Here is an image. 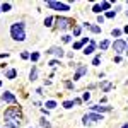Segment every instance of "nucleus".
<instances>
[{"label":"nucleus","instance_id":"35","mask_svg":"<svg viewBox=\"0 0 128 128\" xmlns=\"http://www.w3.org/2000/svg\"><path fill=\"white\" fill-rule=\"evenodd\" d=\"M121 128H128V125H123V126H121Z\"/></svg>","mask_w":128,"mask_h":128},{"label":"nucleus","instance_id":"9","mask_svg":"<svg viewBox=\"0 0 128 128\" xmlns=\"http://www.w3.org/2000/svg\"><path fill=\"white\" fill-rule=\"evenodd\" d=\"M48 53H51V55H57V57H63V50H62V48H51Z\"/></svg>","mask_w":128,"mask_h":128},{"label":"nucleus","instance_id":"3","mask_svg":"<svg viewBox=\"0 0 128 128\" xmlns=\"http://www.w3.org/2000/svg\"><path fill=\"white\" fill-rule=\"evenodd\" d=\"M99 120H102V116H99V115H85L84 116V125H90V123H96V121H99Z\"/></svg>","mask_w":128,"mask_h":128},{"label":"nucleus","instance_id":"37","mask_svg":"<svg viewBox=\"0 0 128 128\" xmlns=\"http://www.w3.org/2000/svg\"><path fill=\"white\" fill-rule=\"evenodd\" d=\"M0 85H2V82H0Z\"/></svg>","mask_w":128,"mask_h":128},{"label":"nucleus","instance_id":"18","mask_svg":"<svg viewBox=\"0 0 128 128\" xmlns=\"http://www.w3.org/2000/svg\"><path fill=\"white\" fill-rule=\"evenodd\" d=\"M38 58H39V53H32V55H31V60H32V62H36Z\"/></svg>","mask_w":128,"mask_h":128},{"label":"nucleus","instance_id":"10","mask_svg":"<svg viewBox=\"0 0 128 128\" xmlns=\"http://www.w3.org/2000/svg\"><path fill=\"white\" fill-rule=\"evenodd\" d=\"M109 106H92V111H109Z\"/></svg>","mask_w":128,"mask_h":128},{"label":"nucleus","instance_id":"1","mask_svg":"<svg viewBox=\"0 0 128 128\" xmlns=\"http://www.w3.org/2000/svg\"><path fill=\"white\" fill-rule=\"evenodd\" d=\"M19 118H21V109L19 108H9L5 111V123L19 125Z\"/></svg>","mask_w":128,"mask_h":128},{"label":"nucleus","instance_id":"5","mask_svg":"<svg viewBox=\"0 0 128 128\" xmlns=\"http://www.w3.org/2000/svg\"><path fill=\"white\" fill-rule=\"evenodd\" d=\"M48 7L57 9V10H70V7L67 4H62V2H48Z\"/></svg>","mask_w":128,"mask_h":128},{"label":"nucleus","instance_id":"32","mask_svg":"<svg viewBox=\"0 0 128 128\" xmlns=\"http://www.w3.org/2000/svg\"><path fill=\"white\" fill-rule=\"evenodd\" d=\"M70 41V36H63V43H68Z\"/></svg>","mask_w":128,"mask_h":128},{"label":"nucleus","instance_id":"2","mask_svg":"<svg viewBox=\"0 0 128 128\" xmlns=\"http://www.w3.org/2000/svg\"><path fill=\"white\" fill-rule=\"evenodd\" d=\"M10 34L12 38L17 41H24L26 39V32H24V24H12L10 27Z\"/></svg>","mask_w":128,"mask_h":128},{"label":"nucleus","instance_id":"34","mask_svg":"<svg viewBox=\"0 0 128 128\" xmlns=\"http://www.w3.org/2000/svg\"><path fill=\"white\" fill-rule=\"evenodd\" d=\"M125 32H126V34H128V26H126V27H125Z\"/></svg>","mask_w":128,"mask_h":128},{"label":"nucleus","instance_id":"31","mask_svg":"<svg viewBox=\"0 0 128 128\" xmlns=\"http://www.w3.org/2000/svg\"><path fill=\"white\" fill-rule=\"evenodd\" d=\"M21 57H22V58H29V53H27V51H24V53L21 55Z\"/></svg>","mask_w":128,"mask_h":128},{"label":"nucleus","instance_id":"24","mask_svg":"<svg viewBox=\"0 0 128 128\" xmlns=\"http://www.w3.org/2000/svg\"><path fill=\"white\" fill-rule=\"evenodd\" d=\"M41 125H43V128H50V123L46 120H41Z\"/></svg>","mask_w":128,"mask_h":128},{"label":"nucleus","instance_id":"30","mask_svg":"<svg viewBox=\"0 0 128 128\" xmlns=\"http://www.w3.org/2000/svg\"><path fill=\"white\" fill-rule=\"evenodd\" d=\"M74 34H75V36L80 34V27H75V29H74Z\"/></svg>","mask_w":128,"mask_h":128},{"label":"nucleus","instance_id":"22","mask_svg":"<svg viewBox=\"0 0 128 128\" xmlns=\"http://www.w3.org/2000/svg\"><path fill=\"white\" fill-rule=\"evenodd\" d=\"M82 46H84V43H82V41H79V43H75V45H74V48H75V50H80Z\"/></svg>","mask_w":128,"mask_h":128},{"label":"nucleus","instance_id":"19","mask_svg":"<svg viewBox=\"0 0 128 128\" xmlns=\"http://www.w3.org/2000/svg\"><path fill=\"white\" fill-rule=\"evenodd\" d=\"M63 106L68 109V108H72V106H74V102H72V101H65V102H63Z\"/></svg>","mask_w":128,"mask_h":128},{"label":"nucleus","instance_id":"29","mask_svg":"<svg viewBox=\"0 0 128 128\" xmlns=\"http://www.w3.org/2000/svg\"><path fill=\"white\" fill-rule=\"evenodd\" d=\"M50 65H51V67H57V65H58V60H53V62H50Z\"/></svg>","mask_w":128,"mask_h":128},{"label":"nucleus","instance_id":"26","mask_svg":"<svg viewBox=\"0 0 128 128\" xmlns=\"http://www.w3.org/2000/svg\"><path fill=\"white\" fill-rule=\"evenodd\" d=\"M120 34H121L120 29H113V36H120Z\"/></svg>","mask_w":128,"mask_h":128},{"label":"nucleus","instance_id":"36","mask_svg":"<svg viewBox=\"0 0 128 128\" xmlns=\"http://www.w3.org/2000/svg\"><path fill=\"white\" fill-rule=\"evenodd\" d=\"M126 15H128V10H126Z\"/></svg>","mask_w":128,"mask_h":128},{"label":"nucleus","instance_id":"7","mask_svg":"<svg viewBox=\"0 0 128 128\" xmlns=\"http://www.w3.org/2000/svg\"><path fill=\"white\" fill-rule=\"evenodd\" d=\"M2 101H5V102H15V97L10 94V92H5V94H2Z\"/></svg>","mask_w":128,"mask_h":128},{"label":"nucleus","instance_id":"27","mask_svg":"<svg viewBox=\"0 0 128 128\" xmlns=\"http://www.w3.org/2000/svg\"><path fill=\"white\" fill-rule=\"evenodd\" d=\"M99 62H101V57H96V58H94V62H92V63H94V65H99Z\"/></svg>","mask_w":128,"mask_h":128},{"label":"nucleus","instance_id":"21","mask_svg":"<svg viewBox=\"0 0 128 128\" xmlns=\"http://www.w3.org/2000/svg\"><path fill=\"white\" fill-rule=\"evenodd\" d=\"M2 10H10V4H2Z\"/></svg>","mask_w":128,"mask_h":128},{"label":"nucleus","instance_id":"20","mask_svg":"<svg viewBox=\"0 0 128 128\" xmlns=\"http://www.w3.org/2000/svg\"><path fill=\"white\" fill-rule=\"evenodd\" d=\"M101 9H102V10H108V9H109V2H102Z\"/></svg>","mask_w":128,"mask_h":128},{"label":"nucleus","instance_id":"16","mask_svg":"<svg viewBox=\"0 0 128 128\" xmlns=\"http://www.w3.org/2000/svg\"><path fill=\"white\" fill-rule=\"evenodd\" d=\"M51 22H53V19H51V17H46V21H45V26L48 27V26H51Z\"/></svg>","mask_w":128,"mask_h":128},{"label":"nucleus","instance_id":"14","mask_svg":"<svg viewBox=\"0 0 128 128\" xmlns=\"http://www.w3.org/2000/svg\"><path fill=\"white\" fill-rule=\"evenodd\" d=\"M99 46H101V50H106V48L109 46V41H106V39H104V41H101V45H99Z\"/></svg>","mask_w":128,"mask_h":128},{"label":"nucleus","instance_id":"28","mask_svg":"<svg viewBox=\"0 0 128 128\" xmlns=\"http://www.w3.org/2000/svg\"><path fill=\"white\" fill-rule=\"evenodd\" d=\"M97 22H99V24H102V22H104V17H102V15H99V17H97Z\"/></svg>","mask_w":128,"mask_h":128},{"label":"nucleus","instance_id":"15","mask_svg":"<svg viewBox=\"0 0 128 128\" xmlns=\"http://www.w3.org/2000/svg\"><path fill=\"white\" fill-rule=\"evenodd\" d=\"M15 77V70H9L7 72V79H14Z\"/></svg>","mask_w":128,"mask_h":128},{"label":"nucleus","instance_id":"4","mask_svg":"<svg viewBox=\"0 0 128 128\" xmlns=\"http://www.w3.org/2000/svg\"><path fill=\"white\" fill-rule=\"evenodd\" d=\"M70 24H72V21L67 19V17H58L57 19V26L60 29H67V27H70Z\"/></svg>","mask_w":128,"mask_h":128},{"label":"nucleus","instance_id":"13","mask_svg":"<svg viewBox=\"0 0 128 128\" xmlns=\"http://www.w3.org/2000/svg\"><path fill=\"white\" fill-rule=\"evenodd\" d=\"M36 77H38V72H36V68L31 70V80H36Z\"/></svg>","mask_w":128,"mask_h":128},{"label":"nucleus","instance_id":"12","mask_svg":"<svg viewBox=\"0 0 128 128\" xmlns=\"http://www.w3.org/2000/svg\"><path fill=\"white\" fill-rule=\"evenodd\" d=\"M55 106H57V102H55V101H48V102H46V108H48V109H53Z\"/></svg>","mask_w":128,"mask_h":128},{"label":"nucleus","instance_id":"23","mask_svg":"<svg viewBox=\"0 0 128 128\" xmlns=\"http://www.w3.org/2000/svg\"><path fill=\"white\" fill-rule=\"evenodd\" d=\"M90 31H92V32H99L101 27H97V26H90Z\"/></svg>","mask_w":128,"mask_h":128},{"label":"nucleus","instance_id":"11","mask_svg":"<svg viewBox=\"0 0 128 128\" xmlns=\"http://www.w3.org/2000/svg\"><path fill=\"white\" fill-rule=\"evenodd\" d=\"M94 46H96L94 43H89V46H87V48L84 50V53H85V55H89V53H92V51H94Z\"/></svg>","mask_w":128,"mask_h":128},{"label":"nucleus","instance_id":"8","mask_svg":"<svg viewBox=\"0 0 128 128\" xmlns=\"http://www.w3.org/2000/svg\"><path fill=\"white\" fill-rule=\"evenodd\" d=\"M85 72H87V68L85 67H79V70L75 72V75H74V80H77V79H80L84 74H85Z\"/></svg>","mask_w":128,"mask_h":128},{"label":"nucleus","instance_id":"17","mask_svg":"<svg viewBox=\"0 0 128 128\" xmlns=\"http://www.w3.org/2000/svg\"><path fill=\"white\" fill-rule=\"evenodd\" d=\"M102 89H104V90H109V89H111V84H109V82H104V84H102Z\"/></svg>","mask_w":128,"mask_h":128},{"label":"nucleus","instance_id":"25","mask_svg":"<svg viewBox=\"0 0 128 128\" xmlns=\"http://www.w3.org/2000/svg\"><path fill=\"white\" fill-rule=\"evenodd\" d=\"M92 10H94V12H101V5H97V4H96V5H94V9H92Z\"/></svg>","mask_w":128,"mask_h":128},{"label":"nucleus","instance_id":"6","mask_svg":"<svg viewBox=\"0 0 128 128\" xmlns=\"http://www.w3.org/2000/svg\"><path fill=\"white\" fill-rule=\"evenodd\" d=\"M113 48H115V51H116V53H123V51L126 50V43H125V41H121V39H118V41H115Z\"/></svg>","mask_w":128,"mask_h":128},{"label":"nucleus","instance_id":"33","mask_svg":"<svg viewBox=\"0 0 128 128\" xmlns=\"http://www.w3.org/2000/svg\"><path fill=\"white\" fill-rule=\"evenodd\" d=\"M89 97H90V94H89V92H84V99H85V101H87V99H89Z\"/></svg>","mask_w":128,"mask_h":128}]
</instances>
